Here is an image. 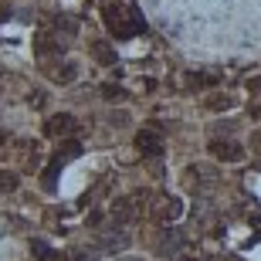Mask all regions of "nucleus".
<instances>
[{"mask_svg": "<svg viewBox=\"0 0 261 261\" xmlns=\"http://www.w3.org/2000/svg\"><path fill=\"white\" fill-rule=\"evenodd\" d=\"M248 116H251V119H261V95L251 98V106H248Z\"/></svg>", "mask_w": 261, "mask_h": 261, "instance_id": "f3484780", "label": "nucleus"}, {"mask_svg": "<svg viewBox=\"0 0 261 261\" xmlns=\"http://www.w3.org/2000/svg\"><path fill=\"white\" fill-rule=\"evenodd\" d=\"M78 129V119L68 116V112H58V116H51L48 122H44V136H51V139H65V136H71Z\"/></svg>", "mask_w": 261, "mask_h": 261, "instance_id": "423d86ee", "label": "nucleus"}, {"mask_svg": "<svg viewBox=\"0 0 261 261\" xmlns=\"http://www.w3.org/2000/svg\"><path fill=\"white\" fill-rule=\"evenodd\" d=\"M207 149H211V156L221 160V163H241L244 160V146L234 143V139H217V136H214Z\"/></svg>", "mask_w": 261, "mask_h": 261, "instance_id": "7ed1b4c3", "label": "nucleus"}, {"mask_svg": "<svg viewBox=\"0 0 261 261\" xmlns=\"http://www.w3.org/2000/svg\"><path fill=\"white\" fill-rule=\"evenodd\" d=\"M102 95H106L109 102H122V98H126V88H119V85L109 82V85H102Z\"/></svg>", "mask_w": 261, "mask_h": 261, "instance_id": "dca6fc26", "label": "nucleus"}, {"mask_svg": "<svg viewBox=\"0 0 261 261\" xmlns=\"http://www.w3.org/2000/svg\"><path fill=\"white\" fill-rule=\"evenodd\" d=\"M14 190H17V173L0 170V194H14Z\"/></svg>", "mask_w": 261, "mask_h": 261, "instance_id": "4468645a", "label": "nucleus"}, {"mask_svg": "<svg viewBox=\"0 0 261 261\" xmlns=\"http://www.w3.org/2000/svg\"><path fill=\"white\" fill-rule=\"evenodd\" d=\"M203 106L211 109V112H227V109L234 106V98H231V95H224V92H214V95L203 98Z\"/></svg>", "mask_w": 261, "mask_h": 261, "instance_id": "f8f14e48", "label": "nucleus"}, {"mask_svg": "<svg viewBox=\"0 0 261 261\" xmlns=\"http://www.w3.org/2000/svg\"><path fill=\"white\" fill-rule=\"evenodd\" d=\"M184 214V203H180V197H156V207H153V217L160 224H173L176 217Z\"/></svg>", "mask_w": 261, "mask_h": 261, "instance_id": "39448f33", "label": "nucleus"}, {"mask_svg": "<svg viewBox=\"0 0 261 261\" xmlns=\"http://www.w3.org/2000/svg\"><path fill=\"white\" fill-rule=\"evenodd\" d=\"M48 78H51V82H58V85H71V82L78 78V65H75V61L51 65V68H48Z\"/></svg>", "mask_w": 261, "mask_h": 261, "instance_id": "0eeeda50", "label": "nucleus"}, {"mask_svg": "<svg viewBox=\"0 0 261 261\" xmlns=\"http://www.w3.org/2000/svg\"><path fill=\"white\" fill-rule=\"evenodd\" d=\"M139 197L143 194H133V197H122V200H116V207H112V217H116L119 224H126V221H133L136 214V203H139Z\"/></svg>", "mask_w": 261, "mask_h": 261, "instance_id": "6e6552de", "label": "nucleus"}, {"mask_svg": "<svg viewBox=\"0 0 261 261\" xmlns=\"http://www.w3.org/2000/svg\"><path fill=\"white\" fill-rule=\"evenodd\" d=\"M180 244H184V241H180V234H176V231H166V238L160 241V254H173Z\"/></svg>", "mask_w": 261, "mask_h": 261, "instance_id": "ddd939ff", "label": "nucleus"}, {"mask_svg": "<svg viewBox=\"0 0 261 261\" xmlns=\"http://www.w3.org/2000/svg\"><path fill=\"white\" fill-rule=\"evenodd\" d=\"M78 153H82V143H75V139H68V143L58 146V156H61V160H75Z\"/></svg>", "mask_w": 261, "mask_h": 261, "instance_id": "2eb2a0df", "label": "nucleus"}, {"mask_svg": "<svg viewBox=\"0 0 261 261\" xmlns=\"http://www.w3.org/2000/svg\"><path fill=\"white\" fill-rule=\"evenodd\" d=\"M136 149L143 156H149V160H156V156H163V133L156 126H146L136 133Z\"/></svg>", "mask_w": 261, "mask_h": 261, "instance_id": "f03ea898", "label": "nucleus"}, {"mask_svg": "<svg viewBox=\"0 0 261 261\" xmlns=\"http://www.w3.org/2000/svg\"><path fill=\"white\" fill-rule=\"evenodd\" d=\"M65 163H68V160H61L58 153L51 156L48 170H44V176H41V180H44V190H48V194H51V190H55V187H58V173H61V166H65Z\"/></svg>", "mask_w": 261, "mask_h": 261, "instance_id": "9d476101", "label": "nucleus"}, {"mask_svg": "<svg viewBox=\"0 0 261 261\" xmlns=\"http://www.w3.org/2000/svg\"><path fill=\"white\" fill-rule=\"evenodd\" d=\"M251 149H254V153H258V156H261V129H258V133H254V136H251Z\"/></svg>", "mask_w": 261, "mask_h": 261, "instance_id": "6ab92c4d", "label": "nucleus"}, {"mask_svg": "<svg viewBox=\"0 0 261 261\" xmlns=\"http://www.w3.org/2000/svg\"><path fill=\"white\" fill-rule=\"evenodd\" d=\"M34 51L38 58H58L65 55V38H58V31H41L34 38Z\"/></svg>", "mask_w": 261, "mask_h": 261, "instance_id": "20e7f679", "label": "nucleus"}, {"mask_svg": "<svg viewBox=\"0 0 261 261\" xmlns=\"http://www.w3.org/2000/svg\"><path fill=\"white\" fill-rule=\"evenodd\" d=\"M102 20L112 31V38H119V41H129L146 31V20L133 0H106L102 4Z\"/></svg>", "mask_w": 261, "mask_h": 261, "instance_id": "f257e3e1", "label": "nucleus"}, {"mask_svg": "<svg viewBox=\"0 0 261 261\" xmlns=\"http://www.w3.org/2000/svg\"><path fill=\"white\" fill-rule=\"evenodd\" d=\"M217 82H221V75H217V71H190V75H187V88H190V92L214 88Z\"/></svg>", "mask_w": 261, "mask_h": 261, "instance_id": "1a4fd4ad", "label": "nucleus"}, {"mask_svg": "<svg viewBox=\"0 0 261 261\" xmlns=\"http://www.w3.org/2000/svg\"><path fill=\"white\" fill-rule=\"evenodd\" d=\"M248 92H251V95H261V75L248 82Z\"/></svg>", "mask_w": 261, "mask_h": 261, "instance_id": "a211bd4d", "label": "nucleus"}, {"mask_svg": "<svg viewBox=\"0 0 261 261\" xmlns=\"http://www.w3.org/2000/svg\"><path fill=\"white\" fill-rule=\"evenodd\" d=\"M4 139H7V133H4V129H0V146H4Z\"/></svg>", "mask_w": 261, "mask_h": 261, "instance_id": "aec40b11", "label": "nucleus"}, {"mask_svg": "<svg viewBox=\"0 0 261 261\" xmlns=\"http://www.w3.org/2000/svg\"><path fill=\"white\" fill-rule=\"evenodd\" d=\"M254 224H258V231H261V217H258V221H254Z\"/></svg>", "mask_w": 261, "mask_h": 261, "instance_id": "412c9836", "label": "nucleus"}, {"mask_svg": "<svg viewBox=\"0 0 261 261\" xmlns=\"http://www.w3.org/2000/svg\"><path fill=\"white\" fill-rule=\"evenodd\" d=\"M92 58H95L98 65H116V61H119L109 41H92Z\"/></svg>", "mask_w": 261, "mask_h": 261, "instance_id": "9b49d317", "label": "nucleus"}]
</instances>
